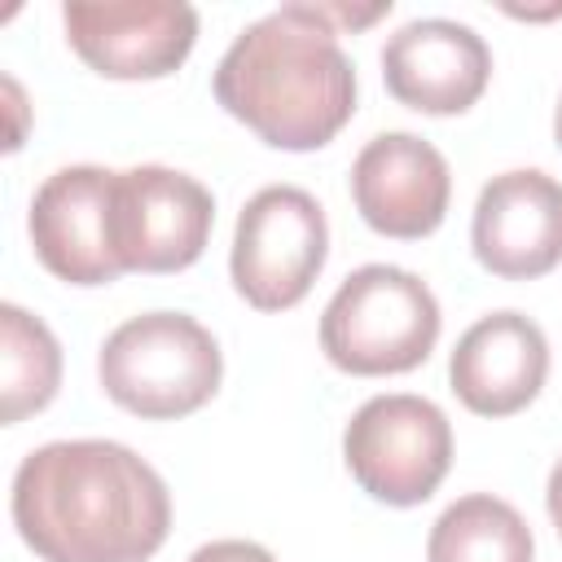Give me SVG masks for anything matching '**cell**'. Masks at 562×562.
Listing matches in <instances>:
<instances>
[{"instance_id": "obj_7", "label": "cell", "mask_w": 562, "mask_h": 562, "mask_svg": "<svg viewBox=\"0 0 562 562\" xmlns=\"http://www.w3.org/2000/svg\"><path fill=\"white\" fill-rule=\"evenodd\" d=\"M215 198L176 167H127L114 176V250L123 272H184L202 259Z\"/></svg>"}, {"instance_id": "obj_15", "label": "cell", "mask_w": 562, "mask_h": 562, "mask_svg": "<svg viewBox=\"0 0 562 562\" xmlns=\"http://www.w3.org/2000/svg\"><path fill=\"white\" fill-rule=\"evenodd\" d=\"M61 386V347L53 329L18 303L0 307V422L18 426L22 417L53 404Z\"/></svg>"}, {"instance_id": "obj_1", "label": "cell", "mask_w": 562, "mask_h": 562, "mask_svg": "<svg viewBox=\"0 0 562 562\" xmlns=\"http://www.w3.org/2000/svg\"><path fill=\"white\" fill-rule=\"evenodd\" d=\"M9 509L40 562H149L171 531L162 474L114 439H57L26 452Z\"/></svg>"}, {"instance_id": "obj_2", "label": "cell", "mask_w": 562, "mask_h": 562, "mask_svg": "<svg viewBox=\"0 0 562 562\" xmlns=\"http://www.w3.org/2000/svg\"><path fill=\"white\" fill-rule=\"evenodd\" d=\"M215 101L272 149H321L356 114V66L321 4L250 22L215 66Z\"/></svg>"}, {"instance_id": "obj_3", "label": "cell", "mask_w": 562, "mask_h": 562, "mask_svg": "<svg viewBox=\"0 0 562 562\" xmlns=\"http://www.w3.org/2000/svg\"><path fill=\"white\" fill-rule=\"evenodd\" d=\"M435 290L395 263L356 268L321 312V351L351 378H391L426 364L439 342Z\"/></svg>"}, {"instance_id": "obj_14", "label": "cell", "mask_w": 562, "mask_h": 562, "mask_svg": "<svg viewBox=\"0 0 562 562\" xmlns=\"http://www.w3.org/2000/svg\"><path fill=\"white\" fill-rule=\"evenodd\" d=\"M426 562H536V540L509 501L470 492L435 518Z\"/></svg>"}, {"instance_id": "obj_11", "label": "cell", "mask_w": 562, "mask_h": 562, "mask_svg": "<svg viewBox=\"0 0 562 562\" xmlns=\"http://www.w3.org/2000/svg\"><path fill=\"white\" fill-rule=\"evenodd\" d=\"M351 198L373 233L400 241L430 237L452 198L448 158L413 132H382L351 162Z\"/></svg>"}, {"instance_id": "obj_17", "label": "cell", "mask_w": 562, "mask_h": 562, "mask_svg": "<svg viewBox=\"0 0 562 562\" xmlns=\"http://www.w3.org/2000/svg\"><path fill=\"white\" fill-rule=\"evenodd\" d=\"M544 505H549V518H553V527H558V536H562V457H558V461H553V470H549Z\"/></svg>"}, {"instance_id": "obj_6", "label": "cell", "mask_w": 562, "mask_h": 562, "mask_svg": "<svg viewBox=\"0 0 562 562\" xmlns=\"http://www.w3.org/2000/svg\"><path fill=\"white\" fill-rule=\"evenodd\" d=\"M329 259V224L321 202L299 184L259 189L233 233L228 277L255 312H285L307 299Z\"/></svg>"}, {"instance_id": "obj_10", "label": "cell", "mask_w": 562, "mask_h": 562, "mask_svg": "<svg viewBox=\"0 0 562 562\" xmlns=\"http://www.w3.org/2000/svg\"><path fill=\"white\" fill-rule=\"evenodd\" d=\"M474 259L501 281H536L562 263V180L514 167L479 189L470 220Z\"/></svg>"}, {"instance_id": "obj_5", "label": "cell", "mask_w": 562, "mask_h": 562, "mask_svg": "<svg viewBox=\"0 0 562 562\" xmlns=\"http://www.w3.org/2000/svg\"><path fill=\"white\" fill-rule=\"evenodd\" d=\"M342 461L360 492L408 509L435 496L452 465V426L426 395H373L342 430Z\"/></svg>"}, {"instance_id": "obj_18", "label": "cell", "mask_w": 562, "mask_h": 562, "mask_svg": "<svg viewBox=\"0 0 562 562\" xmlns=\"http://www.w3.org/2000/svg\"><path fill=\"white\" fill-rule=\"evenodd\" d=\"M553 136H558V145H562V101H558V110H553Z\"/></svg>"}, {"instance_id": "obj_9", "label": "cell", "mask_w": 562, "mask_h": 562, "mask_svg": "<svg viewBox=\"0 0 562 562\" xmlns=\"http://www.w3.org/2000/svg\"><path fill=\"white\" fill-rule=\"evenodd\" d=\"M114 176L110 167H61L31 198L35 259L66 285H110L123 277L114 250Z\"/></svg>"}, {"instance_id": "obj_8", "label": "cell", "mask_w": 562, "mask_h": 562, "mask_svg": "<svg viewBox=\"0 0 562 562\" xmlns=\"http://www.w3.org/2000/svg\"><path fill=\"white\" fill-rule=\"evenodd\" d=\"M70 48L105 79H167L198 44V9L184 0H66Z\"/></svg>"}, {"instance_id": "obj_16", "label": "cell", "mask_w": 562, "mask_h": 562, "mask_svg": "<svg viewBox=\"0 0 562 562\" xmlns=\"http://www.w3.org/2000/svg\"><path fill=\"white\" fill-rule=\"evenodd\" d=\"M189 562H277V558L255 540H211V544L193 549Z\"/></svg>"}, {"instance_id": "obj_13", "label": "cell", "mask_w": 562, "mask_h": 562, "mask_svg": "<svg viewBox=\"0 0 562 562\" xmlns=\"http://www.w3.org/2000/svg\"><path fill=\"white\" fill-rule=\"evenodd\" d=\"M549 378V338L522 312L479 316L448 356L452 395L479 417L522 413Z\"/></svg>"}, {"instance_id": "obj_12", "label": "cell", "mask_w": 562, "mask_h": 562, "mask_svg": "<svg viewBox=\"0 0 562 562\" xmlns=\"http://www.w3.org/2000/svg\"><path fill=\"white\" fill-rule=\"evenodd\" d=\"M386 92L417 114H461L492 79V48L452 18H413L382 44Z\"/></svg>"}, {"instance_id": "obj_4", "label": "cell", "mask_w": 562, "mask_h": 562, "mask_svg": "<svg viewBox=\"0 0 562 562\" xmlns=\"http://www.w3.org/2000/svg\"><path fill=\"white\" fill-rule=\"evenodd\" d=\"M97 378L119 408L145 422H176L220 391L224 356L202 321L184 312H145L101 342Z\"/></svg>"}]
</instances>
